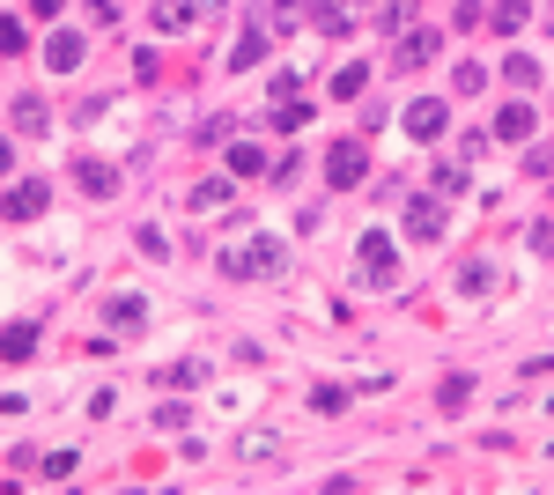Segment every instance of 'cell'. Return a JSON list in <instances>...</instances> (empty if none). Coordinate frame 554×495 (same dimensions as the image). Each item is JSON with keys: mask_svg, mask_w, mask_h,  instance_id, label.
Returning <instances> with one entry per match:
<instances>
[{"mask_svg": "<svg viewBox=\"0 0 554 495\" xmlns=\"http://www.w3.org/2000/svg\"><path fill=\"white\" fill-rule=\"evenodd\" d=\"M281 259H289V252H281L274 237H244L237 252H222V274H237V281H252V274H281Z\"/></svg>", "mask_w": 554, "mask_h": 495, "instance_id": "cell-1", "label": "cell"}, {"mask_svg": "<svg viewBox=\"0 0 554 495\" xmlns=\"http://www.w3.org/2000/svg\"><path fill=\"white\" fill-rule=\"evenodd\" d=\"M326 178L340 185V193L370 178V156H362V141H333V148H326Z\"/></svg>", "mask_w": 554, "mask_h": 495, "instance_id": "cell-2", "label": "cell"}, {"mask_svg": "<svg viewBox=\"0 0 554 495\" xmlns=\"http://www.w3.org/2000/svg\"><path fill=\"white\" fill-rule=\"evenodd\" d=\"M399 126H407L414 141H436V133L451 126V104H436V97H414V104H407V119H399Z\"/></svg>", "mask_w": 554, "mask_h": 495, "instance_id": "cell-3", "label": "cell"}, {"mask_svg": "<svg viewBox=\"0 0 554 495\" xmlns=\"http://www.w3.org/2000/svg\"><path fill=\"white\" fill-rule=\"evenodd\" d=\"M45 185H37V178H23V185H8V200H0V215H8V222H37V215H45Z\"/></svg>", "mask_w": 554, "mask_h": 495, "instance_id": "cell-4", "label": "cell"}, {"mask_svg": "<svg viewBox=\"0 0 554 495\" xmlns=\"http://www.w3.org/2000/svg\"><path fill=\"white\" fill-rule=\"evenodd\" d=\"M532 126H540V111H532V104H503V111L488 119L495 141H532Z\"/></svg>", "mask_w": 554, "mask_h": 495, "instance_id": "cell-5", "label": "cell"}, {"mask_svg": "<svg viewBox=\"0 0 554 495\" xmlns=\"http://www.w3.org/2000/svg\"><path fill=\"white\" fill-rule=\"evenodd\" d=\"M362 274H370V281H392V274H399V259H392V237H385V230L362 237Z\"/></svg>", "mask_w": 554, "mask_h": 495, "instance_id": "cell-6", "label": "cell"}, {"mask_svg": "<svg viewBox=\"0 0 554 495\" xmlns=\"http://www.w3.org/2000/svg\"><path fill=\"white\" fill-rule=\"evenodd\" d=\"M82 52H89V37H82V30H60V37L45 45V67H52V74H74V67H82Z\"/></svg>", "mask_w": 554, "mask_h": 495, "instance_id": "cell-7", "label": "cell"}, {"mask_svg": "<svg viewBox=\"0 0 554 495\" xmlns=\"http://www.w3.org/2000/svg\"><path fill=\"white\" fill-rule=\"evenodd\" d=\"M407 237H422V244L444 237V200H414L407 207Z\"/></svg>", "mask_w": 554, "mask_h": 495, "instance_id": "cell-8", "label": "cell"}, {"mask_svg": "<svg viewBox=\"0 0 554 495\" xmlns=\"http://www.w3.org/2000/svg\"><path fill=\"white\" fill-rule=\"evenodd\" d=\"M74 178H82V193H89V200H111V193H119V170L97 163V156H89V163H74Z\"/></svg>", "mask_w": 554, "mask_h": 495, "instance_id": "cell-9", "label": "cell"}, {"mask_svg": "<svg viewBox=\"0 0 554 495\" xmlns=\"http://www.w3.org/2000/svg\"><path fill=\"white\" fill-rule=\"evenodd\" d=\"M436 52H444V37H436V30H407V45H399V67H429Z\"/></svg>", "mask_w": 554, "mask_h": 495, "instance_id": "cell-10", "label": "cell"}, {"mask_svg": "<svg viewBox=\"0 0 554 495\" xmlns=\"http://www.w3.org/2000/svg\"><path fill=\"white\" fill-rule=\"evenodd\" d=\"M200 15H207L200 0H156V30H193Z\"/></svg>", "mask_w": 554, "mask_h": 495, "instance_id": "cell-11", "label": "cell"}, {"mask_svg": "<svg viewBox=\"0 0 554 495\" xmlns=\"http://www.w3.org/2000/svg\"><path fill=\"white\" fill-rule=\"evenodd\" d=\"M37 348V326L23 318V326H0V355H8V363H23V355Z\"/></svg>", "mask_w": 554, "mask_h": 495, "instance_id": "cell-12", "label": "cell"}, {"mask_svg": "<svg viewBox=\"0 0 554 495\" xmlns=\"http://www.w3.org/2000/svg\"><path fill=\"white\" fill-rule=\"evenodd\" d=\"M15 126H23V133H45V126H52V104H45V97H15Z\"/></svg>", "mask_w": 554, "mask_h": 495, "instance_id": "cell-13", "label": "cell"}, {"mask_svg": "<svg viewBox=\"0 0 554 495\" xmlns=\"http://www.w3.org/2000/svg\"><path fill=\"white\" fill-rule=\"evenodd\" d=\"M259 52H266V30L252 23V30L237 37V52H229V67H237V74H244V67H259Z\"/></svg>", "mask_w": 554, "mask_h": 495, "instance_id": "cell-14", "label": "cell"}, {"mask_svg": "<svg viewBox=\"0 0 554 495\" xmlns=\"http://www.w3.org/2000/svg\"><path fill=\"white\" fill-rule=\"evenodd\" d=\"M259 170H266V163H259L252 141H229V178H259Z\"/></svg>", "mask_w": 554, "mask_h": 495, "instance_id": "cell-15", "label": "cell"}, {"mask_svg": "<svg viewBox=\"0 0 554 495\" xmlns=\"http://www.w3.org/2000/svg\"><path fill=\"white\" fill-rule=\"evenodd\" d=\"M111 326H148V296H111Z\"/></svg>", "mask_w": 554, "mask_h": 495, "instance_id": "cell-16", "label": "cell"}, {"mask_svg": "<svg viewBox=\"0 0 554 495\" xmlns=\"http://www.w3.org/2000/svg\"><path fill=\"white\" fill-rule=\"evenodd\" d=\"M525 23H532V0H495V30H503V37L525 30Z\"/></svg>", "mask_w": 554, "mask_h": 495, "instance_id": "cell-17", "label": "cell"}, {"mask_svg": "<svg viewBox=\"0 0 554 495\" xmlns=\"http://www.w3.org/2000/svg\"><path fill=\"white\" fill-rule=\"evenodd\" d=\"M311 23L326 30V37H340V30H348V0H318V8H311Z\"/></svg>", "mask_w": 554, "mask_h": 495, "instance_id": "cell-18", "label": "cell"}, {"mask_svg": "<svg viewBox=\"0 0 554 495\" xmlns=\"http://www.w3.org/2000/svg\"><path fill=\"white\" fill-rule=\"evenodd\" d=\"M407 23H414V0H385V8H377V30L385 37H399Z\"/></svg>", "mask_w": 554, "mask_h": 495, "instance_id": "cell-19", "label": "cell"}, {"mask_svg": "<svg viewBox=\"0 0 554 495\" xmlns=\"http://www.w3.org/2000/svg\"><path fill=\"white\" fill-rule=\"evenodd\" d=\"M362 82H370V67H362V60H355V67H340V74H333V97H340V104L362 97Z\"/></svg>", "mask_w": 554, "mask_h": 495, "instance_id": "cell-20", "label": "cell"}, {"mask_svg": "<svg viewBox=\"0 0 554 495\" xmlns=\"http://www.w3.org/2000/svg\"><path fill=\"white\" fill-rule=\"evenodd\" d=\"M503 74H510L518 89H532V82H540V60H532V52H510V60H503Z\"/></svg>", "mask_w": 554, "mask_h": 495, "instance_id": "cell-21", "label": "cell"}, {"mask_svg": "<svg viewBox=\"0 0 554 495\" xmlns=\"http://www.w3.org/2000/svg\"><path fill=\"white\" fill-rule=\"evenodd\" d=\"M303 119H311V104H303V97H281V104H274V126H281V133H296Z\"/></svg>", "mask_w": 554, "mask_h": 495, "instance_id": "cell-22", "label": "cell"}, {"mask_svg": "<svg viewBox=\"0 0 554 495\" xmlns=\"http://www.w3.org/2000/svg\"><path fill=\"white\" fill-rule=\"evenodd\" d=\"M458 289H466V296H488V289H495V266H481V259H473L466 274H458Z\"/></svg>", "mask_w": 554, "mask_h": 495, "instance_id": "cell-23", "label": "cell"}, {"mask_svg": "<svg viewBox=\"0 0 554 495\" xmlns=\"http://www.w3.org/2000/svg\"><path fill=\"white\" fill-rule=\"evenodd\" d=\"M229 200V178H200L193 185V207H222Z\"/></svg>", "mask_w": 554, "mask_h": 495, "instance_id": "cell-24", "label": "cell"}, {"mask_svg": "<svg viewBox=\"0 0 554 495\" xmlns=\"http://www.w3.org/2000/svg\"><path fill=\"white\" fill-rule=\"evenodd\" d=\"M74 473H82V459H74V451H52V459H45V481H74Z\"/></svg>", "mask_w": 554, "mask_h": 495, "instance_id": "cell-25", "label": "cell"}, {"mask_svg": "<svg viewBox=\"0 0 554 495\" xmlns=\"http://www.w3.org/2000/svg\"><path fill=\"white\" fill-rule=\"evenodd\" d=\"M163 385H207V363H170Z\"/></svg>", "mask_w": 554, "mask_h": 495, "instance_id": "cell-26", "label": "cell"}, {"mask_svg": "<svg viewBox=\"0 0 554 495\" xmlns=\"http://www.w3.org/2000/svg\"><path fill=\"white\" fill-rule=\"evenodd\" d=\"M311 407H318V414H348V392H340V385H318Z\"/></svg>", "mask_w": 554, "mask_h": 495, "instance_id": "cell-27", "label": "cell"}, {"mask_svg": "<svg viewBox=\"0 0 554 495\" xmlns=\"http://www.w3.org/2000/svg\"><path fill=\"white\" fill-rule=\"evenodd\" d=\"M451 82H458V89H466V97H473V89L488 82V67H481V60H458V74H451Z\"/></svg>", "mask_w": 554, "mask_h": 495, "instance_id": "cell-28", "label": "cell"}, {"mask_svg": "<svg viewBox=\"0 0 554 495\" xmlns=\"http://www.w3.org/2000/svg\"><path fill=\"white\" fill-rule=\"evenodd\" d=\"M436 399H444V407H466V399H473V377H444V392H436Z\"/></svg>", "mask_w": 554, "mask_h": 495, "instance_id": "cell-29", "label": "cell"}, {"mask_svg": "<svg viewBox=\"0 0 554 495\" xmlns=\"http://www.w3.org/2000/svg\"><path fill=\"white\" fill-rule=\"evenodd\" d=\"M0 52H23V15H0Z\"/></svg>", "mask_w": 554, "mask_h": 495, "instance_id": "cell-30", "label": "cell"}, {"mask_svg": "<svg viewBox=\"0 0 554 495\" xmlns=\"http://www.w3.org/2000/svg\"><path fill=\"white\" fill-rule=\"evenodd\" d=\"M274 451H281V436H244V459H252V466L274 459Z\"/></svg>", "mask_w": 554, "mask_h": 495, "instance_id": "cell-31", "label": "cell"}, {"mask_svg": "<svg viewBox=\"0 0 554 495\" xmlns=\"http://www.w3.org/2000/svg\"><path fill=\"white\" fill-rule=\"evenodd\" d=\"M193 422V407H178V399H170V407H156V429H185Z\"/></svg>", "mask_w": 554, "mask_h": 495, "instance_id": "cell-32", "label": "cell"}, {"mask_svg": "<svg viewBox=\"0 0 554 495\" xmlns=\"http://www.w3.org/2000/svg\"><path fill=\"white\" fill-rule=\"evenodd\" d=\"M303 23V0H274V30H296Z\"/></svg>", "mask_w": 554, "mask_h": 495, "instance_id": "cell-33", "label": "cell"}, {"mask_svg": "<svg viewBox=\"0 0 554 495\" xmlns=\"http://www.w3.org/2000/svg\"><path fill=\"white\" fill-rule=\"evenodd\" d=\"M229 133H237V126H229V119H200V141H207V148H222V141H229Z\"/></svg>", "mask_w": 554, "mask_h": 495, "instance_id": "cell-34", "label": "cell"}, {"mask_svg": "<svg viewBox=\"0 0 554 495\" xmlns=\"http://www.w3.org/2000/svg\"><path fill=\"white\" fill-rule=\"evenodd\" d=\"M525 170H532V178H554V148H532V156H525Z\"/></svg>", "mask_w": 554, "mask_h": 495, "instance_id": "cell-35", "label": "cell"}, {"mask_svg": "<svg viewBox=\"0 0 554 495\" xmlns=\"http://www.w3.org/2000/svg\"><path fill=\"white\" fill-rule=\"evenodd\" d=\"M532 252H554V222H540V230H532Z\"/></svg>", "mask_w": 554, "mask_h": 495, "instance_id": "cell-36", "label": "cell"}, {"mask_svg": "<svg viewBox=\"0 0 554 495\" xmlns=\"http://www.w3.org/2000/svg\"><path fill=\"white\" fill-rule=\"evenodd\" d=\"M30 8H37V15H60V8H67V0H30Z\"/></svg>", "mask_w": 554, "mask_h": 495, "instance_id": "cell-37", "label": "cell"}, {"mask_svg": "<svg viewBox=\"0 0 554 495\" xmlns=\"http://www.w3.org/2000/svg\"><path fill=\"white\" fill-rule=\"evenodd\" d=\"M8 163H15V148H8V141H0V170H8Z\"/></svg>", "mask_w": 554, "mask_h": 495, "instance_id": "cell-38", "label": "cell"}, {"mask_svg": "<svg viewBox=\"0 0 554 495\" xmlns=\"http://www.w3.org/2000/svg\"><path fill=\"white\" fill-rule=\"evenodd\" d=\"M200 8H207V0H200Z\"/></svg>", "mask_w": 554, "mask_h": 495, "instance_id": "cell-39", "label": "cell"}]
</instances>
